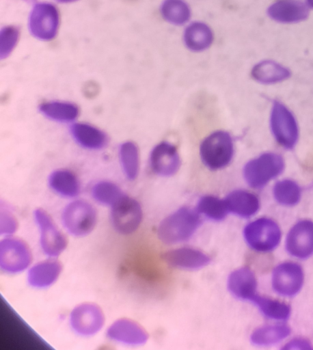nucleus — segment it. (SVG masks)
<instances>
[{"label": "nucleus", "instance_id": "f257e3e1", "mask_svg": "<svg viewBox=\"0 0 313 350\" xmlns=\"http://www.w3.org/2000/svg\"><path fill=\"white\" fill-rule=\"evenodd\" d=\"M201 225L198 211L182 207L166 217L159 224L158 236L165 244L186 241L194 235Z\"/></svg>", "mask_w": 313, "mask_h": 350}, {"label": "nucleus", "instance_id": "f03ea898", "mask_svg": "<svg viewBox=\"0 0 313 350\" xmlns=\"http://www.w3.org/2000/svg\"><path fill=\"white\" fill-rule=\"evenodd\" d=\"M243 234L247 245L254 252L261 254L275 250L282 239V229L278 223L267 217L249 222L244 227Z\"/></svg>", "mask_w": 313, "mask_h": 350}, {"label": "nucleus", "instance_id": "7ed1b4c3", "mask_svg": "<svg viewBox=\"0 0 313 350\" xmlns=\"http://www.w3.org/2000/svg\"><path fill=\"white\" fill-rule=\"evenodd\" d=\"M285 169L284 158L278 153L267 152L249 160L243 170L247 184L254 189H260L279 176Z\"/></svg>", "mask_w": 313, "mask_h": 350}, {"label": "nucleus", "instance_id": "20e7f679", "mask_svg": "<svg viewBox=\"0 0 313 350\" xmlns=\"http://www.w3.org/2000/svg\"><path fill=\"white\" fill-rule=\"evenodd\" d=\"M233 139L229 133L215 131L206 137L200 146V156L202 163L210 170L226 167L234 156Z\"/></svg>", "mask_w": 313, "mask_h": 350}, {"label": "nucleus", "instance_id": "39448f33", "mask_svg": "<svg viewBox=\"0 0 313 350\" xmlns=\"http://www.w3.org/2000/svg\"><path fill=\"white\" fill-rule=\"evenodd\" d=\"M270 129L277 143L287 150L294 148L299 140V128L290 109L280 100H274L270 113Z\"/></svg>", "mask_w": 313, "mask_h": 350}, {"label": "nucleus", "instance_id": "423d86ee", "mask_svg": "<svg viewBox=\"0 0 313 350\" xmlns=\"http://www.w3.org/2000/svg\"><path fill=\"white\" fill-rule=\"evenodd\" d=\"M305 282L303 267L291 260L283 261L273 269L271 284L273 291L278 295L290 298L298 295Z\"/></svg>", "mask_w": 313, "mask_h": 350}, {"label": "nucleus", "instance_id": "0eeeda50", "mask_svg": "<svg viewBox=\"0 0 313 350\" xmlns=\"http://www.w3.org/2000/svg\"><path fill=\"white\" fill-rule=\"evenodd\" d=\"M59 26V12L53 4L39 3L32 8L29 16V29L34 38L51 40L55 38Z\"/></svg>", "mask_w": 313, "mask_h": 350}, {"label": "nucleus", "instance_id": "6e6552de", "mask_svg": "<svg viewBox=\"0 0 313 350\" xmlns=\"http://www.w3.org/2000/svg\"><path fill=\"white\" fill-rule=\"evenodd\" d=\"M286 252L299 260L313 256V220L301 219L288 230L284 239Z\"/></svg>", "mask_w": 313, "mask_h": 350}, {"label": "nucleus", "instance_id": "1a4fd4ad", "mask_svg": "<svg viewBox=\"0 0 313 350\" xmlns=\"http://www.w3.org/2000/svg\"><path fill=\"white\" fill-rule=\"evenodd\" d=\"M111 215L115 228L125 234L135 230L142 219L139 202L125 195L113 205Z\"/></svg>", "mask_w": 313, "mask_h": 350}, {"label": "nucleus", "instance_id": "9d476101", "mask_svg": "<svg viewBox=\"0 0 313 350\" xmlns=\"http://www.w3.org/2000/svg\"><path fill=\"white\" fill-rule=\"evenodd\" d=\"M267 16L281 24H296L308 19L310 8L300 0H276L267 8Z\"/></svg>", "mask_w": 313, "mask_h": 350}, {"label": "nucleus", "instance_id": "9b49d317", "mask_svg": "<svg viewBox=\"0 0 313 350\" xmlns=\"http://www.w3.org/2000/svg\"><path fill=\"white\" fill-rule=\"evenodd\" d=\"M215 32L212 27L202 21H191L182 33L184 46L192 53H202L209 49L215 42Z\"/></svg>", "mask_w": 313, "mask_h": 350}, {"label": "nucleus", "instance_id": "f8f14e48", "mask_svg": "<svg viewBox=\"0 0 313 350\" xmlns=\"http://www.w3.org/2000/svg\"><path fill=\"white\" fill-rule=\"evenodd\" d=\"M150 165L154 173L159 176H173L180 166V158L176 147L167 142L158 144L150 152Z\"/></svg>", "mask_w": 313, "mask_h": 350}, {"label": "nucleus", "instance_id": "ddd939ff", "mask_svg": "<svg viewBox=\"0 0 313 350\" xmlns=\"http://www.w3.org/2000/svg\"><path fill=\"white\" fill-rule=\"evenodd\" d=\"M227 284L232 295L241 300L251 301L258 294L257 278L248 267H241L230 273Z\"/></svg>", "mask_w": 313, "mask_h": 350}, {"label": "nucleus", "instance_id": "4468645a", "mask_svg": "<svg viewBox=\"0 0 313 350\" xmlns=\"http://www.w3.org/2000/svg\"><path fill=\"white\" fill-rule=\"evenodd\" d=\"M163 259L172 267L195 270L208 265L210 258L204 252L190 247H181L166 252Z\"/></svg>", "mask_w": 313, "mask_h": 350}, {"label": "nucleus", "instance_id": "2eb2a0df", "mask_svg": "<svg viewBox=\"0 0 313 350\" xmlns=\"http://www.w3.org/2000/svg\"><path fill=\"white\" fill-rule=\"evenodd\" d=\"M229 213L241 218H250L260 210L258 197L249 191L236 189L229 193L224 199Z\"/></svg>", "mask_w": 313, "mask_h": 350}, {"label": "nucleus", "instance_id": "dca6fc26", "mask_svg": "<svg viewBox=\"0 0 313 350\" xmlns=\"http://www.w3.org/2000/svg\"><path fill=\"white\" fill-rule=\"evenodd\" d=\"M251 77L264 85L281 83L291 76L290 70L272 59H263L255 64L251 70Z\"/></svg>", "mask_w": 313, "mask_h": 350}, {"label": "nucleus", "instance_id": "f3484780", "mask_svg": "<svg viewBox=\"0 0 313 350\" xmlns=\"http://www.w3.org/2000/svg\"><path fill=\"white\" fill-rule=\"evenodd\" d=\"M285 322L262 325L250 335L252 344L257 346H270L286 340L291 334V328Z\"/></svg>", "mask_w": 313, "mask_h": 350}, {"label": "nucleus", "instance_id": "a211bd4d", "mask_svg": "<svg viewBox=\"0 0 313 350\" xmlns=\"http://www.w3.org/2000/svg\"><path fill=\"white\" fill-rule=\"evenodd\" d=\"M70 132L75 141L87 149H102L108 143V137L105 132L86 123L72 124Z\"/></svg>", "mask_w": 313, "mask_h": 350}, {"label": "nucleus", "instance_id": "6ab92c4d", "mask_svg": "<svg viewBox=\"0 0 313 350\" xmlns=\"http://www.w3.org/2000/svg\"><path fill=\"white\" fill-rule=\"evenodd\" d=\"M159 14L167 24L181 27L191 21L192 10L185 0H163L159 5Z\"/></svg>", "mask_w": 313, "mask_h": 350}, {"label": "nucleus", "instance_id": "aec40b11", "mask_svg": "<svg viewBox=\"0 0 313 350\" xmlns=\"http://www.w3.org/2000/svg\"><path fill=\"white\" fill-rule=\"evenodd\" d=\"M251 302L269 319L276 322H286L290 317L291 307L284 301L258 294Z\"/></svg>", "mask_w": 313, "mask_h": 350}, {"label": "nucleus", "instance_id": "412c9836", "mask_svg": "<svg viewBox=\"0 0 313 350\" xmlns=\"http://www.w3.org/2000/svg\"><path fill=\"white\" fill-rule=\"evenodd\" d=\"M273 196L280 205L292 207L297 205L302 197L299 185L294 180L285 178L278 180L273 187Z\"/></svg>", "mask_w": 313, "mask_h": 350}, {"label": "nucleus", "instance_id": "4be33fe9", "mask_svg": "<svg viewBox=\"0 0 313 350\" xmlns=\"http://www.w3.org/2000/svg\"><path fill=\"white\" fill-rule=\"evenodd\" d=\"M39 109L46 117L62 122L73 121L79 113L75 104L64 101L45 102L39 106Z\"/></svg>", "mask_w": 313, "mask_h": 350}, {"label": "nucleus", "instance_id": "5701e85b", "mask_svg": "<svg viewBox=\"0 0 313 350\" xmlns=\"http://www.w3.org/2000/svg\"><path fill=\"white\" fill-rule=\"evenodd\" d=\"M49 183L51 188L58 193L72 197L76 196L80 189L76 176L70 171L59 170L49 176Z\"/></svg>", "mask_w": 313, "mask_h": 350}, {"label": "nucleus", "instance_id": "b1692460", "mask_svg": "<svg viewBox=\"0 0 313 350\" xmlns=\"http://www.w3.org/2000/svg\"><path fill=\"white\" fill-rule=\"evenodd\" d=\"M197 211L214 221L223 220L229 213L225 200L212 195L204 196L200 198Z\"/></svg>", "mask_w": 313, "mask_h": 350}, {"label": "nucleus", "instance_id": "393cba45", "mask_svg": "<svg viewBox=\"0 0 313 350\" xmlns=\"http://www.w3.org/2000/svg\"><path fill=\"white\" fill-rule=\"evenodd\" d=\"M120 159L123 171L129 180L137 176L139 168V151L137 146L132 142L123 143L119 150Z\"/></svg>", "mask_w": 313, "mask_h": 350}, {"label": "nucleus", "instance_id": "a878e982", "mask_svg": "<svg viewBox=\"0 0 313 350\" xmlns=\"http://www.w3.org/2000/svg\"><path fill=\"white\" fill-rule=\"evenodd\" d=\"M92 195L98 201L112 205L124 196L116 185L107 181L96 183L92 188Z\"/></svg>", "mask_w": 313, "mask_h": 350}, {"label": "nucleus", "instance_id": "bb28decb", "mask_svg": "<svg viewBox=\"0 0 313 350\" xmlns=\"http://www.w3.org/2000/svg\"><path fill=\"white\" fill-rule=\"evenodd\" d=\"M117 336L120 340L132 344H141L147 339L146 332L137 324L129 321L120 322Z\"/></svg>", "mask_w": 313, "mask_h": 350}, {"label": "nucleus", "instance_id": "cd10ccee", "mask_svg": "<svg viewBox=\"0 0 313 350\" xmlns=\"http://www.w3.org/2000/svg\"><path fill=\"white\" fill-rule=\"evenodd\" d=\"M20 31L17 27L6 26L1 30V58L9 56L17 44Z\"/></svg>", "mask_w": 313, "mask_h": 350}, {"label": "nucleus", "instance_id": "c85d7f7f", "mask_svg": "<svg viewBox=\"0 0 313 350\" xmlns=\"http://www.w3.org/2000/svg\"><path fill=\"white\" fill-rule=\"evenodd\" d=\"M282 349L284 350H309L313 349V347L312 342L308 339L302 337H295L287 341Z\"/></svg>", "mask_w": 313, "mask_h": 350}, {"label": "nucleus", "instance_id": "c756f323", "mask_svg": "<svg viewBox=\"0 0 313 350\" xmlns=\"http://www.w3.org/2000/svg\"><path fill=\"white\" fill-rule=\"evenodd\" d=\"M56 1L62 3H72L79 0H55Z\"/></svg>", "mask_w": 313, "mask_h": 350}, {"label": "nucleus", "instance_id": "7c9ffc66", "mask_svg": "<svg viewBox=\"0 0 313 350\" xmlns=\"http://www.w3.org/2000/svg\"><path fill=\"white\" fill-rule=\"evenodd\" d=\"M305 3L310 8L313 10V0H306Z\"/></svg>", "mask_w": 313, "mask_h": 350}]
</instances>
